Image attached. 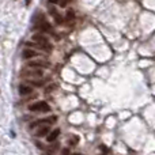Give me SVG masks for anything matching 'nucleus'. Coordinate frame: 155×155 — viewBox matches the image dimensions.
Wrapping results in <instances>:
<instances>
[{"instance_id":"nucleus-2","label":"nucleus","mask_w":155,"mask_h":155,"mask_svg":"<svg viewBox=\"0 0 155 155\" xmlns=\"http://www.w3.org/2000/svg\"><path fill=\"white\" fill-rule=\"evenodd\" d=\"M29 110L30 112H41V113H45V112H49L51 110V106L46 104L45 101H40V102H34L29 106Z\"/></svg>"},{"instance_id":"nucleus-6","label":"nucleus","mask_w":155,"mask_h":155,"mask_svg":"<svg viewBox=\"0 0 155 155\" xmlns=\"http://www.w3.org/2000/svg\"><path fill=\"white\" fill-rule=\"evenodd\" d=\"M37 27H38V30H41V31H51V30H52V26L45 21V19H42V21H38Z\"/></svg>"},{"instance_id":"nucleus-9","label":"nucleus","mask_w":155,"mask_h":155,"mask_svg":"<svg viewBox=\"0 0 155 155\" xmlns=\"http://www.w3.org/2000/svg\"><path fill=\"white\" fill-rule=\"evenodd\" d=\"M22 56H23V59H31V57L38 56V52L31 51V49H25L23 53H22Z\"/></svg>"},{"instance_id":"nucleus-14","label":"nucleus","mask_w":155,"mask_h":155,"mask_svg":"<svg viewBox=\"0 0 155 155\" xmlns=\"http://www.w3.org/2000/svg\"><path fill=\"white\" fill-rule=\"evenodd\" d=\"M76 142H78V137L75 136V137H74V139H72V140H71V139H70V142H68V143H70V144H74V143H76Z\"/></svg>"},{"instance_id":"nucleus-3","label":"nucleus","mask_w":155,"mask_h":155,"mask_svg":"<svg viewBox=\"0 0 155 155\" xmlns=\"http://www.w3.org/2000/svg\"><path fill=\"white\" fill-rule=\"evenodd\" d=\"M27 65L31 68H48L51 65V63L46 61V60H42V59H35V60H30L27 63Z\"/></svg>"},{"instance_id":"nucleus-16","label":"nucleus","mask_w":155,"mask_h":155,"mask_svg":"<svg viewBox=\"0 0 155 155\" xmlns=\"http://www.w3.org/2000/svg\"><path fill=\"white\" fill-rule=\"evenodd\" d=\"M63 154H70V150H67V148H65V150H63Z\"/></svg>"},{"instance_id":"nucleus-10","label":"nucleus","mask_w":155,"mask_h":155,"mask_svg":"<svg viewBox=\"0 0 155 155\" xmlns=\"http://www.w3.org/2000/svg\"><path fill=\"white\" fill-rule=\"evenodd\" d=\"M59 135H60V129L59 128L54 129V131H52L51 134H48V142H54V140L59 137Z\"/></svg>"},{"instance_id":"nucleus-4","label":"nucleus","mask_w":155,"mask_h":155,"mask_svg":"<svg viewBox=\"0 0 155 155\" xmlns=\"http://www.w3.org/2000/svg\"><path fill=\"white\" fill-rule=\"evenodd\" d=\"M44 75V72L40 68H35V70H23L21 72L22 78H41Z\"/></svg>"},{"instance_id":"nucleus-15","label":"nucleus","mask_w":155,"mask_h":155,"mask_svg":"<svg viewBox=\"0 0 155 155\" xmlns=\"http://www.w3.org/2000/svg\"><path fill=\"white\" fill-rule=\"evenodd\" d=\"M101 150H102V151H104V153H109V150H107V148H106V147H104V146H102V147H101Z\"/></svg>"},{"instance_id":"nucleus-11","label":"nucleus","mask_w":155,"mask_h":155,"mask_svg":"<svg viewBox=\"0 0 155 155\" xmlns=\"http://www.w3.org/2000/svg\"><path fill=\"white\" fill-rule=\"evenodd\" d=\"M48 134H49V127H42V128H40L37 132H35V136L44 137V136H46Z\"/></svg>"},{"instance_id":"nucleus-5","label":"nucleus","mask_w":155,"mask_h":155,"mask_svg":"<svg viewBox=\"0 0 155 155\" xmlns=\"http://www.w3.org/2000/svg\"><path fill=\"white\" fill-rule=\"evenodd\" d=\"M56 120H57V117L56 116H51V117H46V118H42V120H38V121H35V123H33L31 125V128H34V127H37V125H40V124H54L56 123Z\"/></svg>"},{"instance_id":"nucleus-18","label":"nucleus","mask_w":155,"mask_h":155,"mask_svg":"<svg viewBox=\"0 0 155 155\" xmlns=\"http://www.w3.org/2000/svg\"><path fill=\"white\" fill-rule=\"evenodd\" d=\"M57 0H49V3H56Z\"/></svg>"},{"instance_id":"nucleus-8","label":"nucleus","mask_w":155,"mask_h":155,"mask_svg":"<svg viewBox=\"0 0 155 155\" xmlns=\"http://www.w3.org/2000/svg\"><path fill=\"white\" fill-rule=\"evenodd\" d=\"M49 12H51V14H52V16L54 18L56 23H61V22H63V18L59 15V12L56 11V8H54L53 5H49Z\"/></svg>"},{"instance_id":"nucleus-12","label":"nucleus","mask_w":155,"mask_h":155,"mask_svg":"<svg viewBox=\"0 0 155 155\" xmlns=\"http://www.w3.org/2000/svg\"><path fill=\"white\" fill-rule=\"evenodd\" d=\"M74 18H75V15H74V11H68L67 15H65V19H67V21L70 22V21H72Z\"/></svg>"},{"instance_id":"nucleus-13","label":"nucleus","mask_w":155,"mask_h":155,"mask_svg":"<svg viewBox=\"0 0 155 155\" xmlns=\"http://www.w3.org/2000/svg\"><path fill=\"white\" fill-rule=\"evenodd\" d=\"M29 83H30V84H33V86H42L45 82H44V80H40V82H34V80H29Z\"/></svg>"},{"instance_id":"nucleus-1","label":"nucleus","mask_w":155,"mask_h":155,"mask_svg":"<svg viewBox=\"0 0 155 155\" xmlns=\"http://www.w3.org/2000/svg\"><path fill=\"white\" fill-rule=\"evenodd\" d=\"M33 41H34L35 44H38V45L41 46V49H44L45 52H51L52 48H53L52 44L49 42V40L42 34H34L33 35Z\"/></svg>"},{"instance_id":"nucleus-7","label":"nucleus","mask_w":155,"mask_h":155,"mask_svg":"<svg viewBox=\"0 0 155 155\" xmlns=\"http://www.w3.org/2000/svg\"><path fill=\"white\" fill-rule=\"evenodd\" d=\"M31 91H33V88H31V86H29V84H21L19 86V94L21 95H30L31 94Z\"/></svg>"},{"instance_id":"nucleus-17","label":"nucleus","mask_w":155,"mask_h":155,"mask_svg":"<svg viewBox=\"0 0 155 155\" xmlns=\"http://www.w3.org/2000/svg\"><path fill=\"white\" fill-rule=\"evenodd\" d=\"M25 2H26V4H27V5H29V4H30V3H31V0H25Z\"/></svg>"}]
</instances>
